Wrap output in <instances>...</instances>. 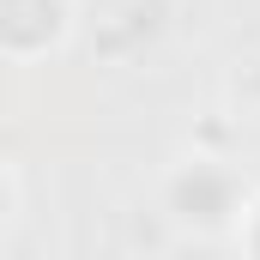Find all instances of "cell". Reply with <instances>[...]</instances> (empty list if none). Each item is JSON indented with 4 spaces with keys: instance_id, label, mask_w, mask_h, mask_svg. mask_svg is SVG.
<instances>
[{
    "instance_id": "obj_1",
    "label": "cell",
    "mask_w": 260,
    "mask_h": 260,
    "mask_svg": "<svg viewBox=\"0 0 260 260\" xmlns=\"http://www.w3.org/2000/svg\"><path fill=\"white\" fill-rule=\"evenodd\" d=\"M55 30V0H6V37L12 43H37Z\"/></svg>"
}]
</instances>
